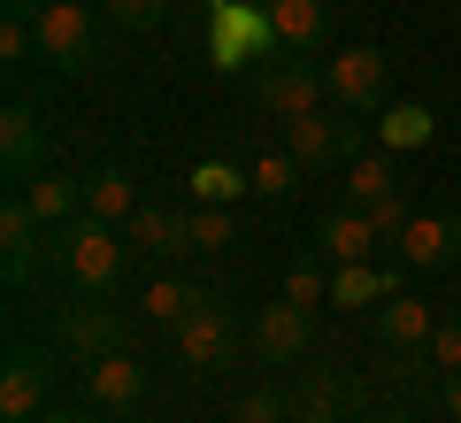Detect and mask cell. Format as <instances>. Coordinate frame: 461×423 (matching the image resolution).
Wrapping results in <instances>:
<instances>
[{"mask_svg":"<svg viewBox=\"0 0 461 423\" xmlns=\"http://www.w3.org/2000/svg\"><path fill=\"white\" fill-rule=\"evenodd\" d=\"M131 262V239L100 216H77V224H54L47 231V270L62 277L69 293H115V277Z\"/></svg>","mask_w":461,"mask_h":423,"instance_id":"cell-1","label":"cell"},{"mask_svg":"<svg viewBox=\"0 0 461 423\" xmlns=\"http://www.w3.org/2000/svg\"><path fill=\"white\" fill-rule=\"evenodd\" d=\"M32 32H39V62H54L62 78H93L108 62V23L93 0H47V16Z\"/></svg>","mask_w":461,"mask_h":423,"instance_id":"cell-2","label":"cell"},{"mask_svg":"<svg viewBox=\"0 0 461 423\" xmlns=\"http://www.w3.org/2000/svg\"><path fill=\"white\" fill-rule=\"evenodd\" d=\"M54 346L69 362H108V354H131V316L115 308L108 293H69L54 308Z\"/></svg>","mask_w":461,"mask_h":423,"instance_id":"cell-3","label":"cell"},{"mask_svg":"<svg viewBox=\"0 0 461 423\" xmlns=\"http://www.w3.org/2000/svg\"><path fill=\"white\" fill-rule=\"evenodd\" d=\"M285 154H293L308 178H323V170H354V162L369 154L362 115H346V108H308V115H293V139H285Z\"/></svg>","mask_w":461,"mask_h":423,"instance_id":"cell-4","label":"cell"},{"mask_svg":"<svg viewBox=\"0 0 461 423\" xmlns=\"http://www.w3.org/2000/svg\"><path fill=\"white\" fill-rule=\"evenodd\" d=\"M208 47L215 69H262L269 54H285L269 8H254V0H208Z\"/></svg>","mask_w":461,"mask_h":423,"instance_id":"cell-5","label":"cell"},{"mask_svg":"<svg viewBox=\"0 0 461 423\" xmlns=\"http://www.w3.org/2000/svg\"><path fill=\"white\" fill-rule=\"evenodd\" d=\"M54 362H62V346H32L16 339L8 354H0V423H39L54 408Z\"/></svg>","mask_w":461,"mask_h":423,"instance_id":"cell-6","label":"cell"},{"mask_svg":"<svg viewBox=\"0 0 461 423\" xmlns=\"http://www.w3.org/2000/svg\"><path fill=\"white\" fill-rule=\"evenodd\" d=\"M239 354H247V324L230 316V300H208V308H193L177 324V370L185 377H215Z\"/></svg>","mask_w":461,"mask_h":423,"instance_id":"cell-7","label":"cell"},{"mask_svg":"<svg viewBox=\"0 0 461 423\" xmlns=\"http://www.w3.org/2000/svg\"><path fill=\"white\" fill-rule=\"evenodd\" d=\"M330 100V85H323V62H308V54H269L262 69H254V108H269V115H308V108H323Z\"/></svg>","mask_w":461,"mask_h":423,"instance_id":"cell-8","label":"cell"},{"mask_svg":"<svg viewBox=\"0 0 461 423\" xmlns=\"http://www.w3.org/2000/svg\"><path fill=\"white\" fill-rule=\"evenodd\" d=\"M323 85H330V108L377 115L384 108V85H393V62H384V47H346V54L323 62Z\"/></svg>","mask_w":461,"mask_h":423,"instance_id":"cell-9","label":"cell"},{"mask_svg":"<svg viewBox=\"0 0 461 423\" xmlns=\"http://www.w3.org/2000/svg\"><path fill=\"white\" fill-rule=\"evenodd\" d=\"M247 346L269 362V370H293V362L315 346V308H300V300H269V308H254Z\"/></svg>","mask_w":461,"mask_h":423,"instance_id":"cell-10","label":"cell"},{"mask_svg":"<svg viewBox=\"0 0 461 423\" xmlns=\"http://www.w3.org/2000/svg\"><path fill=\"white\" fill-rule=\"evenodd\" d=\"M39 262H47V224L32 216V200H23V193H8V200H0V270H8V293L32 285Z\"/></svg>","mask_w":461,"mask_h":423,"instance_id":"cell-11","label":"cell"},{"mask_svg":"<svg viewBox=\"0 0 461 423\" xmlns=\"http://www.w3.org/2000/svg\"><path fill=\"white\" fill-rule=\"evenodd\" d=\"M123 239H131V254H147V262H177V254H193V216L162 208V200H139L131 224H123Z\"/></svg>","mask_w":461,"mask_h":423,"instance_id":"cell-12","label":"cell"},{"mask_svg":"<svg viewBox=\"0 0 461 423\" xmlns=\"http://www.w3.org/2000/svg\"><path fill=\"white\" fill-rule=\"evenodd\" d=\"M269 23H277V47L285 54H323L330 32H339V8L330 0H262Z\"/></svg>","mask_w":461,"mask_h":423,"instance_id":"cell-13","label":"cell"},{"mask_svg":"<svg viewBox=\"0 0 461 423\" xmlns=\"http://www.w3.org/2000/svg\"><path fill=\"white\" fill-rule=\"evenodd\" d=\"M0 170H8L16 185H32L39 170H47V124H39L23 100H8V108H0Z\"/></svg>","mask_w":461,"mask_h":423,"instance_id":"cell-14","label":"cell"},{"mask_svg":"<svg viewBox=\"0 0 461 423\" xmlns=\"http://www.w3.org/2000/svg\"><path fill=\"white\" fill-rule=\"evenodd\" d=\"M393 262H408V270H454L461 262V216H415L400 231Z\"/></svg>","mask_w":461,"mask_h":423,"instance_id":"cell-15","label":"cell"},{"mask_svg":"<svg viewBox=\"0 0 461 423\" xmlns=\"http://www.w3.org/2000/svg\"><path fill=\"white\" fill-rule=\"evenodd\" d=\"M315 254H330V262H377L384 254V239H377V224H369V208H330L323 224H315Z\"/></svg>","mask_w":461,"mask_h":423,"instance_id":"cell-16","label":"cell"},{"mask_svg":"<svg viewBox=\"0 0 461 423\" xmlns=\"http://www.w3.org/2000/svg\"><path fill=\"white\" fill-rule=\"evenodd\" d=\"M85 400L108 408V416H131L147 400V370L131 354H108V362H85Z\"/></svg>","mask_w":461,"mask_h":423,"instance_id":"cell-17","label":"cell"},{"mask_svg":"<svg viewBox=\"0 0 461 423\" xmlns=\"http://www.w3.org/2000/svg\"><path fill=\"white\" fill-rule=\"evenodd\" d=\"M393 293H400V270H377V262H339L330 270V308H377Z\"/></svg>","mask_w":461,"mask_h":423,"instance_id":"cell-18","label":"cell"},{"mask_svg":"<svg viewBox=\"0 0 461 423\" xmlns=\"http://www.w3.org/2000/svg\"><path fill=\"white\" fill-rule=\"evenodd\" d=\"M438 362H430V346H384L377 354V385H393V392H415V408L438 392Z\"/></svg>","mask_w":461,"mask_h":423,"instance_id":"cell-19","label":"cell"},{"mask_svg":"<svg viewBox=\"0 0 461 423\" xmlns=\"http://www.w3.org/2000/svg\"><path fill=\"white\" fill-rule=\"evenodd\" d=\"M430 331H438V308H423L415 293L377 300V346H430Z\"/></svg>","mask_w":461,"mask_h":423,"instance_id":"cell-20","label":"cell"},{"mask_svg":"<svg viewBox=\"0 0 461 423\" xmlns=\"http://www.w3.org/2000/svg\"><path fill=\"white\" fill-rule=\"evenodd\" d=\"M23 200H32V216H39V224H77V216H85V178H62V170H39V178L32 185H23Z\"/></svg>","mask_w":461,"mask_h":423,"instance_id":"cell-21","label":"cell"},{"mask_svg":"<svg viewBox=\"0 0 461 423\" xmlns=\"http://www.w3.org/2000/svg\"><path fill=\"white\" fill-rule=\"evenodd\" d=\"M131 208H139V185H131V170H93L85 178V216H100V224H131Z\"/></svg>","mask_w":461,"mask_h":423,"instance_id":"cell-22","label":"cell"},{"mask_svg":"<svg viewBox=\"0 0 461 423\" xmlns=\"http://www.w3.org/2000/svg\"><path fill=\"white\" fill-rule=\"evenodd\" d=\"M208 285H193V277H154V285H147V316H154V324H162V331H177L185 324V316H193V308H208Z\"/></svg>","mask_w":461,"mask_h":423,"instance_id":"cell-23","label":"cell"},{"mask_svg":"<svg viewBox=\"0 0 461 423\" xmlns=\"http://www.w3.org/2000/svg\"><path fill=\"white\" fill-rule=\"evenodd\" d=\"M230 423H300V385H247L239 392V408H230Z\"/></svg>","mask_w":461,"mask_h":423,"instance_id":"cell-24","label":"cell"},{"mask_svg":"<svg viewBox=\"0 0 461 423\" xmlns=\"http://www.w3.org/2000/svg\"><path fill=\"white\" fill-rule=\"evenodd\" d=\"M400 193V162L393 154H362V162L346 170V200L354 208H377V200H393Z\"/></svg>","mask_w":461,"mask_h":423,"instance_id":"cell-25","label":"cell"},{"mask_svg":"<svg viewBox=\"0 0 461 423\" xmlns=\"http://www.w3.org/2000/svg\"><path fill=\"white\" fill-rule=\"evenodd\" d=\"M247 178H254V193H262V200H293L300 193V178H308V170H300L293 162V154H254V170H247Z\"/></svg>","mask_w":461,"mask_h":423,"instance_id":"cell-26","label":"cell"},{"mask_svg":"<svg viewBox=\"0 0 461 423\" xmlns=\"http://www.w3.org/2000/svg\"><path fill=\"white\" fill-rule=\"evenodd\" d=\"M239 193H254L247 170H230V162H200L193 170V200H208V208H230Z\"/></svg>","mask_w":461,"mask_h":423,"instance_id":"cell-27","label":"cell"},{"mask_svg":"<svg viewBox=\"0 0 461 423\" xmlns=\"http://www.w3.org/2000/svg\"><path fill=\"white\" fill-rule=\"evenodd\" d=\"M330 254H300L293 270H285V300H300V308H315V300H330Z\"/></svg>","mask_w":461,"mask_h":423,"instance_id":"cell-28","label":"cell"},{"mask_svg":"<svg viewBox=\"0 0 461 423\" xmlns=\"http://www.w3.org/2000/svg\"><path fill=\"white\" fill-rule=\"evenodd\" d=\"M230 246H239L230 208H208V200H200V208H193V254H230Z\"/></svg>","mask_w":461,"mask_h":423,"instance_id":"cell-29","label":"cell"},{"mask_svg":"<svg viewBox=\"0 0 461 423\" xmlns=\"http://www.w3.org/2000/svg\"><path fill=\"white\" fill-rule=\"evenodd\" d=\"M377 131H384V147H393V154L400 147H423V139H430V108H415V100H408V108H384Z\"/></svg>","mask_w":461,"mask_h":423,"instance_id":"cell-30","label":"cell"},{"mask_svg":"<svg viewBox=\"0 0 461 423\" xmlns=\"http://www.w3.org/2000/svg\"><path fill=\"white\" fill-rule=\"evenodd\" d=\"M108 23H123V32H154V23H169V0H108Z\"/></svg>","mask_w":461,"mask_h":423,"instance_id":"cell-31","label":"cell"},{"mask_svg":"<svg viewBox=\"0 0 461 423\" xmlns=\"http://www.w3.org/2000/svg\"><path fill=\"white\" fill-rule=\"evenodd\" d=\"M369 224H377V239H384V254H393V246H400V231L415 224V208H408V193H393V200H377V208H369Z\"/></svg>","mask_w":461,"mask_h":423,"instance_id":"cell-32","label":"cell"},{"mask_svg":"<svg viewBox=\"0 0 461 423\" xmlns=\"http://www.w3.org/2000/svg\"><path fill=\"white\" fill-rule=\"evenodd\" d=\"M430 362H438V370H461V308L438 316V331H430Z\"/></svg>","mask_w":461,"mask_h":423,"instance_id":"cell-33","label":"cell"},{"mask_svg":"<svg viewBox=\"0 0 461 423\" xmlns=\"http://www.w3.org/2000/svg\"><path fill=\"white\" fill-rule=\"evenodd\" d=\"M39 423H115V416H108V408H93V400H85V408H47Z\"/></svg>","mask_w":461,"mask_h":423,"instance_id":"cell-34","label":"cell"},{"mask_svg":"<svg viewBox=\"0 0 461 423\" xmlns=\"http://www.w3.org/2000/svg\"><path fill=\"white\" fill-rule=\"evenodd\" d=\"M438 408L461 423V370H446V377H438Z\"/></svg>","mask_w":461,"mask_h":423,"instance_id":"cell-35","label":"cell"},{"mask_svg":"<svg viewBox=\"0 0 461 423\" xmlns=\"http://www.w3.org/2000/svg\"><path fill=\"white\" fill-rule=\"evenodd\" d=\"M354 423H415V408H362Z\"/></svg>","mask_w":461,"mask_h":423,"instance_id":"cell-36","label":"cell"},{"mask_svg":"<svg viewBox=\"0 0 461 423\" xmlns=\"http://www.w3.org/2000/svg\"><path fill=\"white\" fill-rule=\"evenodd\" d=\"M0 16H23V23H39V16H47V0H0Z\"/></svg>","mask_w":461,"mask_h":423,"instance_id":"cell-37","label":"cell"},{"mask_svg":"<svg viewBox=\"0 0 461 423\" xmlns=\"http://www.w3.org/2000/svg\"><path fill=\"white\" fill-rule=\"evenodd\" d=\"M300 423H354L346 408H300Z\"/></svg>","mask_w":461,"mask_h":423,"instance_id":"cell-38","label":"cell"}]
</instances>
